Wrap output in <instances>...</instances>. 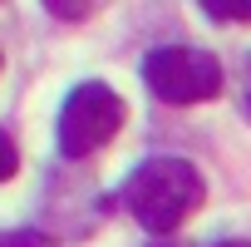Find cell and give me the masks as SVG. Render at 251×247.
Here are the masks:
<instances>
[{
  "label": "cell",
  "instance_id": "obj_7",
  "mask_svg": "<svg viewBox=\"0 0 251 247\" xmlns=\"http://www.w3.org/2000/svg\"><path fill=\"white\" fill-rule=\"evenodd\" d=\"M45 10L59 15V20H84V15H89V5H74V0H50Z\"/></svg>",
  "mask_w": 251,
  "mask_h": 247
},
{
  "label": "cell",
  "instance_id": "obj_9",
  "mask_svg": "<svg viewBox=\"0 0 251 247\" xmlns=\"http://www.w3.org/2000/svg\"><path fill=\"white\" fill-rule=\"evenodd\" d=\"M212 247H251V237H222V242H212Z\"/></svg>",
  "mask_w": 251,
  "mask_h": 247
},
{
  "label": "cell",
  "instance_id": "obj_3",
  "mask_svg": "<svg viewBox=\"0 0 251 247\" xmlns=\"http://www.w3.org/2000/svg\"><path fill=\"white\" fill-rule=\"evenodd\" d=\"M143 84L163 104H202L222 94V60L197 45H158L143 60Z\"/></svg>",
  "mask_w": 251,
  "mask_h": 247
},
{
  "label": "cell",
  "instance_id": "obj_2",
  "mask_svg": "<svg viewBox=\"0 0 251 247\" xmlns=\"http://www.w3.org/2000/svg\"><path fill=\"white\" fill-rule=\"evenodd\" d=\"M123 119H128V104H123V94L103 79H84L69 89V99L59 104V124H54V134H59V154L64 158H89L99 154L118 129H123Z\"/></svg>",
  "mask_w": 251,
  "mask_h": 247
},
{
  "label": "cell",
  "instance_id": "obj_5",
  "mask_svg": "<svg viewBox=\"0 0 251 247\" xmlns=\"http://www.w3.org/2000/svg\"><path fill=\"white\" fill-rule=\"evenodd\" d=\"M0 247H59V242L35 227H10V232H0Z\"/></svg>",
  "mask_w": 251,
  "mask_h": 247
},
{
  "label": "cell",
  "instance_id": "obj_8",
  "mask_svg": "<svg viewBox=\"0 0 251 247\" xmlns=\"http://www.w3.org/2000/svg\"><path fill=\"white\" fill-rule=\"evenodd\" d=\"M241 109L251 114V55H246V89H241Z\"/></svg>",
  "mask_w": 251,
  "mask_h": 247
},
{
  "label": "cell",
  "instance_id": "obj_6",
  "mask_svg": "<svg viewBox=\"0 0 251 247\" xmlns=\"http://www.w3.org/2000/svg\"><path fill=\"white\" fill-rule=\"evenodd\" d=\"M15 168H20V149H15L5 134H0V183H5V178H15Z\"/></svg>",
  "mask_w": 251,
  "mask_h": 247
},
{
  "label": "cell",
  "instance_id": "obj_4",
  "mask_svg": "<svg viewBox=\"0 0 251 247\" xmlns=\"http://www.w3.org/2000/svg\"><path fill=\"white\" fill-rule=\"evenodd\" d=\"M202 15H207V20H217V25L251 20V0H202Z\"/></svg>",
  "mask_w": 251,
  "mask_h": 247
},
{
  "label": "cell",
  "instance_id": "obj_10",
  "mask_svg": "<svg viewBox=\"0 0 251 247\" xmlns=\"http://www.w3.org/2000/svg\"><path fill=\"white\" fill-rule=\"evenodd\" d=\"M153 247H173V242H153Z\"/></svg>",
  "mask_w": 251,
  "mask_h": 247
},
{
  "label": "cell",
  "instance_id": "obj_1",
  "mask_svg": "<svg viewBox=\"0 0 251 247\" xmlns=\"http://www.w3.org/2000/svg\"><path fill=\"white\" fill-rule=\"evenodd\" d=\"M207 198V183L202 173L177 158V154H163V158H143L118 188V203L128 208L153 237H168L173 227H182Z\"/></svg>",
  "mask_w": 251,
  "mask_h": 247
}]
</instances>
